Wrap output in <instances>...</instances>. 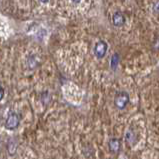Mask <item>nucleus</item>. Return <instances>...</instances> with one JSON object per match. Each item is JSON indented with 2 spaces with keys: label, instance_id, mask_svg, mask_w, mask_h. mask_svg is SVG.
<instances>
[{
  "label": "nucleus",
  "instance_id": "1",
  "mask_svg": "<svg viewBox=\"0 0 159 159\" xmlns=\"http://www.w3.org/2000/svg\"><path fill=\"white\" fill-rule=\"evenodd\" d=\"M107 43L105 41H103V40H99V41L95 44L94 46V54L95 56H96L97 58H103L104 56H105L106 54V51H107Z\"/></svg>",
  "mask_w": 159,
  "mask_h": 159
},
{
  "label": "nucleus",
  "instance_id": "2",
  "mask_svg": "<svg viewBox=\"0 0 159 159\" xmlns=\"http://www.w3.org/2000/svg\"><path fill=\"white\" fill-rule=\"evenodd\" d=\"M129 102V96L126 92H119L115 97L114 103L119 109H123Z\"/></svg>",
  "mask_w": 159,
  "mask_h": 159
},
{
  "label": "nucleus",
  "instance_id": "3",
  "mask_svg": "<svg viewBox=\"0 0 159 159\" xmlns=\"http://www.w3.org/2000/svg\"><path fill=\"white\" fill-rule=\"evenodd\" d=\"M19 124V116L16 113H11L10 115L7 117L5 121V127L7 129H15Z\"/></svg>",
  "mask_w": 159,
  "mask_h": 159
},
{
  "label": "nucleus",
  "instance_id": "4",
  "mask_svg": "<svg viewBox=\"0 0 159 159\" xmlns=\"http://www.w3.org/2000/svg\"><path fill=\"white\" fill-rule=\"evenodd\" d=\"M112 21H113V24L115 26H121L122 24L124 23L125 21V18L123 16V14L120 12H116L113 14V17H112Z\"/></svg>",
  "mask_w": 159,
  "mask_h": 159
},
{
  "label": "nucleus",
  "instance_id": "5",
  "mask_svg": "<svg viewBox=\"0 0 159 159\" xmlns=\"http://www.w3.org/2000/svg\"><path fill=\"white\" fill-rule=\"evenodd\" d=\"M119 146H120V143L116 138H112L110 141H109V147H110V150L113 152H117L119 150Z\"/></svg>",
  "mask_w": 159,
  "mask_h": 159
},
{
  "label": "nucleus",
  "instance_id": "6",
  "mask_svg": "<svg viewBox=\"0 0 159 159\" xmlns=\"http://www.w3.org/2000/svg\"><path fill=\"white\" fill-rule=\"evenodd\" d=\"M118 62H119V55H118L117 53L113 54V56L111 57V67L113 69H116Z\"/></svg>",
  "mask_w": 159,
  "mask_h": 159
},
{
  "label": "nucleus",
  "instance_id": "7",
  "mask_svg": "<svg viewBox=\"0 0 159 159\" xmlns=\"http://www.w3.org/2000/svg\"><path fill=\"white\" fill-rule=\"evenodd\" d=\"M133 136H134V134H133V132L131 130H128L127 131V133H126V139L128 140V141H132V138H133Z\"/></svg>",
  "mask_w": 159,
  "mask_h": 159
},
{
  "label": "nucleus",
  "instance_id": "8",
  "mask_svg": "<svg viewBox=\"0 0 159 159\" xmlns=\"http://www.w3.org/2000/svg\"><path fill=\"white\" fill-rule=\"evenodd\" d=\"M3 96H4V89L2 87H0V100H2Z\"/></svg>",
  "mask_w": 159,
  "mask_h": 159
}]
</instances>
